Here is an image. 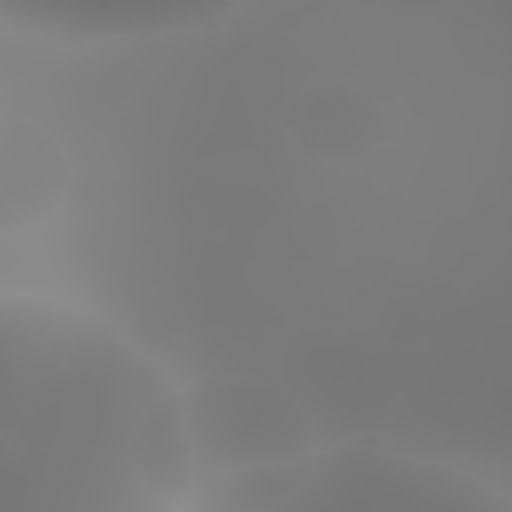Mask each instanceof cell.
I'll return each mask as SVG.
<instances>
[{
	"label": "cell",
	"instance_id": "1",
	"mask_svg": "<svg viewBox=\"0 0 512 512\" xmlns=\"http://www.w3.org/2000/svg\"><path fill=\"white\" fill-rule=\"evenodd\" d=\"M164 372L80 308L0 300V512H180L144 472Z\"/></svg>",
	"mask_w": 512,
	"mask_h": 512
},
{
	"label": "cell",
	"instance_id": "2",
	"mask_svg": "<svg viewBox=\"0 0 512 512\" xmlns=\"http://www.w3.org/2000/svg\"><path fill=\"white\" fill-rule=\"evenodd\" d=\"M264 512H512L492 484L400 448H320L304 480Z\"/></svg>",
	"mask_w": 512,
	"mask_h": 512
},
{
	"label": "cell",
	"instance_id": "3",
	"mask_svg": "<svg viewBox=\"0 0 512 512\" xmlns=\"http://www.w3.org/2000/svg\"><path fill=\"white\" fill-rule=\"evenodd\" d=\"M180 396L200 476L252 464H288L320 452L308 412L272 384L204 376Z\"/></svg>",
	"mask_w": 512,
	"mask_h": 512
},
{
	"label": "cell",
	"instance_id": "4",
	"mask_svg": "<svg viewBox=\"0 0 512 512\" xmlns=\"http://www.w3.org/2000/svg\"><path fill=\"white\" fill-rule=\"evenodd\" d=\"M228 4L204 0H0V20L56 40H116L196 28Z\"/></svg>",
	"mask_w": 512,
	"mask_h": 512
},
{
	"label": "cell",
	"instance_id": "5",
	"mask_svg": "<svg viewBox=\"0 0 512 512\" xmlns=\"http://www.w3.org/2000/svg\"><path fill=\"white\" fill-rule=\"evenodd\" d=\"M68 196V156L32 120H0V232L40 228Z\"/></svg>",
	"mask_w": 512,
	"mask_h": 512
},
{
	"label": "cell",
	"instance_id": "6",
	"mask_svg": "<svg viewBox=\"0 0 512 512\" xmlns=\"http://www.w3.org/2000/svg\"><path fill=\"white\" fill-rule=\"evenodd\" d=\"M308 460L252 464V468H232V472L200 476L192 496H188V504H184V512H264V508L284 500L304 480Z\"/></svg>",
	"mask_w": 512,
	"mask_h": 512
},
{
	"label": "cell",
	"instance_id": "7",
	"mask_svg": "<svg viewBox=\"0 0 512 512\" xmlns=\"http://www.w3.org/2000/svg\"><path fill=\"white\" fill-rule=\"evenodd\" d=\"M304 112L296 120V132L316 148V152H328V156H348V152H360L372 132H376V112L368 108L364 96L356 92H312L304 100Z\"/></svg>",
	"mask_w": 512,
	"mask_h": 512
}]
</instances>
